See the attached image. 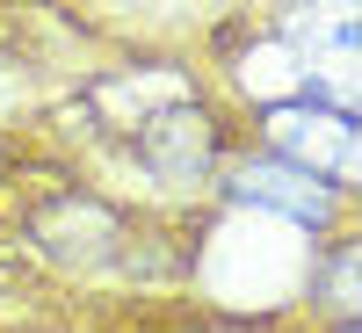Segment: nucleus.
I'll return each mask as SVG.
<instances>
[{"mask_svg":"<svg viewBox=\"0 0 362 333\" xmlns=\"http://www.w3.org/2000/svg\"><path fill=\"white\" fill-rule=\"evenodd\" d=\"M268 138H276L283 160L312 167L319 181H334V189H348V181H355V109L283 102V109H268Z\"/></svg>","mask_w":362,"mask_h":333,"instance_id":"obj_1","label":"nucleus"},{"mask_svg":"<svg viewBox=\"0 0 362 333\" xmlns=\"http://www.w3.org/2000/svg\"><path fill=\"white\" fill-rule=\"evenodd\" d=\"M232 196L239 203H268V210H283V218L297 225H326L334 218V181H319L312 167H297V160H247L232 174Z\"/></svg>","mask_w":362,"mask_h":333,"instance_id":"obj_2","label":"nucleus"},{"mask_svg":"<svg viewBox=\"0 0 362 333\" xmlns=\"http://www.w3.org/2000/svg\"><path fill=\"white\" fill-rule=\"evenodd\" d=\"M334 305H341V319H355V247H341V261H334Z\"/></svg>","mask_w":362,"mask_h":333,"instance_id":"obj_3","label":"nucleus"}]
</instances>
